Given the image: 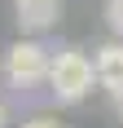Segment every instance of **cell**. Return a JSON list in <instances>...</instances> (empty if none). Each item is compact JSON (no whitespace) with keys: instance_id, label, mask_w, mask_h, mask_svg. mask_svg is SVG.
<instances>
[{"instance_id":"obj_1","label":"cell","mask_w":123,"mask_h":128,"mask_svg":"<svg viewBox=\"0 0 123 128\" xmlns=\"http://www.w3.org/2000/svg\"><path fill=\"white\" fill-rule=\"evenodd\" d=\"M92 80H97V62H88V53L79 49H62L53 58V71H49V88L57 102H84L92 93Z\"/></svg>"},{"instance_id":"obj_5","label":"cell","mask_w":123,"mask_h":128,"mask_svg":"<svg viewBox=\"0 0 123 128\" xmlns=\"http://www.w3.org/2000/svg\"><path fill=\"white\" fill-rule=\"evenodd\" d=\"M106 22H110L114 36H123V0H110L106 4Z\"/></svg>"},{"instance_id":"obj_4","label":"cell","mask_w":123,"mask_h":128,"mask_svg":"<svg viewBox=\"0 0 123 128\" xmlns=\"http://www.w3.org/2000/svg\"><path fill=\"white\" fill-rule=\"evenodd\" d=\"M97 84L123 106V44H101L97 49Z\"/></svg>"},{"instance_id":"obj_7","label":"cell","mask_w":123,"mask_h":128,"mask_svg":"<svg viewBox=\"0 0 123 128\" xmlns=\"http://www.w3.org/2000/svg\"><path fill=\"white\" fill-rule=\"evenodd\" d=\"M0 128H4V102H0Z\"/></svg>"},{"instance_id":"obj_3","label":"cell","mask_w":123,"mask_h":128,"mask_svg":"<svg viewBox=\"0 0 123 128\" xmlns=\"http://www.w3.org/2000/svg\"><path fill=\"white\" fill-rule=\"evenodd\" d=\"M57 18H62V0H18V13H13L18 31H26V36L49 31Z\"/></svg>"},{"instance_id":"obj_6","label":"cell","mask_w":123,"mask_h":128,"mask_svg":"<svg viewBox=\"0 0 123 128\" xmlns=\"http://www.w3.org/2000/svg\"><path fill=\"white\" fill-rule=\"evenodd\" d=\"M22 128H62V124H57V119H49V115H35V119H26Z\"/></svg>"},{"instance_id":"obj_2","label":"cell","mask_w":123,"mask_h":128,"mask_svg":"<svg viewBox=\"0 0 123 128\" xmlns=\"http://www.w3.org/2000/svg\"><path fill=\"white\" fill-rule=\"evenodd\" d=\"M49 71H53V58H49V49H44L40 40H18V44L4 53V75H9L18 88H31L40 80H49Z\"/></svg>"}]
</instances>
